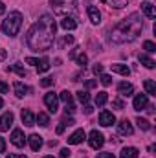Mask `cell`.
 <instances>
[{"mask_svg":"<svg viewBox=\"0 0 156 158\" xmlns=\"http://www.w3.org/2000/svg\"><path fill=\"white\" fill-rule=\"evenodd\" d=\"M2 107H4V101H2V98H0V109H2Z\"/></svg>","mask_w":156,"mask_h":158,"instance_id":"f5cc1de1","label":"cell"},{"mask_svg":"<svg viewBox=\"0 0 156 158\" xmlns=\"http://www.w3.org/2000/svg\"><path fill=\"white\" fill-rule=\"evenodd\" d=\"M35 121H39L40 127H48V125H50V118H48L46 112H39V114L35 116Z\"/></svg>","mask_w":156,"mask_h":158,"instance_id":"d4e9b609","label":"cell"},{"mask_svg":"<svg viewBox=\"0 0 156 158\" xmlns=\"http://www.w3.org/2000/svg\"><path fill=\"white\" fill-rule=\"evenodd\" d=\"M28 143H30L31 151H39L40 147H42V136H39V134H30Z\"/></svg>","mask_w":156,"mask_h":158,"instance_id":"9a60e30c","label":"cell"},{"mask_svg":"<svg viewBox=\"0 0 156 158\" xmlns=\"http://www.w3.org/2000/svg\"><path fill=\"white\" fill-rule=\"evenodd\" d=\"M7 92H9V85L0 81V94H7Z\"/></svg>","mask_w":156,"mask_h":158,"instance_id":"8d00e7d4","label":"cell"},{"mask_svg":"<svg viewBox=\"0 0 156 158\" xmlns=\"http://www.w3.org/2000/svg\"><path fill=\"white\" fill-rule=\"evenodd\" d=\"M142 11H143V13H145V17H149V19H154V17H156L154 6H153L151 2H147V0L142 4Z\"/></svg>","mask_w":156,"mask_h":158,"instance_id":"ffe728a7","label":"cell"},{"mask_svg":"<svg viewBox=\"0 0 156 158\" xmlns=\"http://www.w3.org/2000/svg\"><path fill=\"white\" fill-rule=\"evenodd\" d=\"M4 13H6V4L0 2V15H4Z\"/></svg>","mask_w":156,"mask_h":158,"instance_id":"816d5d0a","label":"cell"},{"mask_svg":"<svg viewBox=\"0 0 156 158\" xmlns=\"http://www.w3.org/2000/svg\"><path fill=\"white\" fill-rule=\"evenodd\" d=\"M72 42H74V35H66L64 39H63L61 42H59V46H61V48H64L66 44H72Z\"/></svg>","mask_w":156,"mask_h":158,"instance_id":"e575fe53","label":"cell"},{"mask_svg":"<svg viewBox=\"0 0 156 158\" xmlns=\"http://www.w3.org/2000/svg\"><path fill=\"white\" fill-rule=\"evenodd\" d=\"M44 158H53V156H44Z\"/></svg>","mask_w":156,"mask_h":158,"instance_id":"db71d44e","label":"cell"},{"mask_svg":"<svg viewBox=\"0 0 156 158\" xmlns=\"http://www.w3.org/2000/svg\"><path fill=\"white\" fill-rule=\"evenodd\" d=\"M6 55H7V52H6V50H0V61H4Z\"/></svg>","mask_w":156,"mask_h":158,"instance_id":"f907efd6","label":"cell"},{"mask_svg":"<svg viewBox=\"0 0 156 158\" xmlns=\"http://www.w3.org/2000/svg\"><path fill=\"white\" fill-rule=\"evenodd\" d=\"M76 61H77V64H81V66H84V64L88 63V57H86L84 53H81V55H76Z\"/></svg>","mask_w":156,"mask_h":158,"instance_id":"836d02e7","label":"cell"},{"mask_svg":"<svg viewBox=\"0 0 156 158\" xmlns=\"http://www.w3.org/2000/svg\"><path fill=\"white\" fill-rule=\"evenodd\" d=\"M143 86H145V92H147V94H151V96H156V83L153 81V79H145Z\"/></svg>","mask_w":156,"mask_h":158,"instance_id":"cb8c5ba5","label":"cell"},{"mask_svg":"<svg viewBox=\"0 0 156 158\" xmlns=\"http://www.w3.org/2000/svg\"><path fill=\"white\" fill-rule=\"evenodd\" d=\"M92 70H94V74H96V76H101V74H103V64H94V68H92Z\"/></svg>","mask_w":156,"mask_h":158,"instance_id":"f35d334b","label":"cell"},{"mask_svg":"<svg viewBox=\"0 0 156 158\" xmlns=\"http://www.w3.org/2000/svg\"><path fill=\"white\" fill-rule=\"evenodd\" d=\"M136 123H138V127H140L142 131H149V129H151L149 119H145V118H138V119H136Z\"/></svg>","mask_w":156,"mask_h":158,"instance_id":"f1b7e54d","label":"cell"},{"mask_svg":"<svg viewBox=\"0 0 156 158\" xmlns=\"http://www.w3.org/2000/svg\"><path fill=\"white\" fill-rule=\"evenodd\" d=\"M140 151L136 147H125L121 153H119V158H138Z\"/></svg>","mask_w":156,"mask_h":158,"instance_id":"44dd1931","label":"cell"},{"mask_svg":"<svg viewBox=\"0 0 156 158\" xmlns=\"http://www.w3.org/2000/svg\"><path fill=\"white\" fill-rule=\"evenodd\" d=\"M7 72H17L20 77H26V70H24L18 63H17V64H13V66H9V68H7Z\"/></svg>","mask_w":156,"mask_h":158,"instance_id":"83f0119b","label":"cell"},{"mask_svg":"<svg viewBox=\"0 0 156 158\" xmlns=\"http://www.w3.org/2000/svg\"><path fill=\"white\" fill-rule=\"evenodd\" d=\"M97 158H116V156H114L112 153H99V155H97Z\"/></svg>","mask_w":156,"mask_h":158,"instance_id":"f6af8a7d","label":"cell"},{"mask_svg":"<svg viewBox=\"0 0 156 158\" xmlns=\"http://www.w3.org/2000/svg\"><path fill=\"white\" fill-rule=\"evenodd\" d=\"M13 88H15V94H17L18 98H24V96L30 92V86H26V85L20 83V81H15V83H13Z\"/></svg>","mask_w":156,"mask_h":158,"instance_id":"ac0fdd59","label":"cell"},{"mask_svg":"<svg viewBox=\"0 0 156 158\" xmlns=\"http://www.w3.org/2000/svg\"><path fill=\"white\" fill-rule=\"evenodd\" d=\"M64 127H70V125H74L76 121H74V118H63V121H61Z\"/></svg>","mask_w":156,"mask_h":158,"instance_id":"ab89813d","label":"cell"},{"mask_svg":"<svg viewBox=\"0 0 156 158\" xmlns=\"http://www.w3.org/2000/svg\"><path fill=\"white\" fill-rule=\"evenodd\" d=\"M77 99L81 101V103H88L90 96H88V92H84V90H79V92H77Z\"/></svg>","mask_w":156,"mask_h":158,"instance_id":"1f68e13d","label":"cell"},{"mask_svg":"<svg viewBox=\"0 0 156 158\" xmlns=\"http://www.w3.org/2000/svg\"><path fill=\"white\" fill-rule=\"evenodd\" d=\"M86 2H90V0H86Z\"/></svg>","mask_w":156,"mask_h":158,"instance_id":"11a10c76","label":"cell"},{"mask_svg":"<svg viewBox=\"0 0 156 158\" xmlns=\"http://www.w3.org/2000/svg\"><path fill=\"white\" fill-rule=\"evenodd\" d=\"M20 28H22V15L18 11H11L6 17V20L2 22V31L9 37H17Z\"/></svg>","mask_w":156,"mask_h":158,"instance_id":"3957f363","label":"cell"},{"mask_svg":"<svg viewBox=\"0 0 156 158\" xmlns=\"http://www.w3.org/2000/svg\"><path fill=\"white\" fill-rule=\"evenodd\" d=\"M143 30V19L140 13H132L127 19H123L119 24H116L110 31V40L114 44H125L132 42Z\"/></svg>","mask_w":156,"mask_h":158,"instance_id":"7a4b0ae2","label":"cell"},{"mask_svg":"<svg viewBox=\"0 0 156 158\" xmlns=\"http://www.w3.org/2000/svg\"><path fill=\"white\" fill-rule=\"evenodd\" d=\"M20 118H22V123L26 125V127H33L35 125V114L31 112V110H22V114H20Z\"/></svg>","mask_w":156,"mask_h":158,"instance_id":"5bb4252c","label":"cell"},{"mask_svg":"<svg viewBox=\"0 0 156 158\" xmlns=\"http://www.w3.org/2000/svg\"><path fill=\"white\" fill-rule=\"evenodd\" d=\"M114 123H116V116H114L112 112L103 110V112L99 114V125H103V127H110V125H114Z\"/></svg>","mask_w":156,"mask_h":158,"instance_id":"9c48e42d","label":"cell"},{"mask_svg":"<svg viewBox=\"0 0 156 158\" xmlns=\"http://www.w3.org/2000/svg\"><path fill=\"white\" fill-rule=\"evenodd\" d=\"M55 83V79L53 77H44V79H40V86H51Z\"/></svg>","mask_w":156,"mask_h":158,"instance_id":"d590c367","label":"cell"},{"mask_svg":"<svg viewBox=\"0 0 156 158\" xmlns=\"http://www.w3.org/2000/svg\"><path fill=\"white\" fill-rule=\"evenodd\" d=\"M63 132H64V125H63V123H61V125H59V127H57V134H63Z\"/></svg>","mask_w":156,"mask_h":158,"instance_id":"681fc988","label":"cell"},{"mask_svg":"<svg viewBox=\"0 0 156 158\" xmlns=\"http://www.w3.org/2000/svg\"><path fill=\"white\" fill-rule=\"evenodd\" d=\"M107 101H109V94H107L105 90H103V92H97V94H96V105H97V107H103V105H105Z\"/></svg>","mask_w":156,"mask_h":158,"instance_id":"603a6c76","label":"cell"},{"mask_svg":"<svg viewBox=\"0 0 156 158\" xmlns=\"http://www.w3.org/2000/svg\"><path fill=\"white\" fill-rule=\"evenodd\" d=\"M11 143L15 147H24L26 145V136H24V132L20 129H13V132H11Z\"/></svg>","mask_w":156,"mask_h":158,"instance_id":"52a82bcc","label":"cell"},{"mask_svg":"<svg viewBox=\"0 0 156 158\" xmlns=\"http://www.w3.org/2000/svg\"><path fill=\"white\" fill-rule=\"evenodd\" d=\"M50 6L53 7L55 13H61V15H64L66 11H76L74 0H50Z\"/></svg>","mask_w":156,"mask_h":158,"instance_id":"277c9868","label":"cell"},{"mask_svg":"<svg viewBox=\"0 0 156 158\" xmlns=\"http://www.w3.org/2000/svg\"><path fill=\"white\" fill-rule=\"evenodd\" d=\"M112 105L116 107L117 110H123V109H125V105H123V101H121V99H114V101H112Z\"/></svg>","mask_w":156,"mask_h":158,"instance_id":"74e56055","label":"cell"},{"mask_svg":"<svg viewBox=\"0 0 156 158\" xmlns=\"http://www.w3.org/2000/svg\"><path fill=\"white\" fill-rule=\"evenodd\" d=\"M112 66V72H116V74H119V76H129L130 74V70H129V66L127 64H121V63H116V64H110Z\"/></svg>","mask_w":156,"mask_h":158,"instance_id":"7402d4cb","label":"cell"},{"mask_svg":"<svg viewBox=\"0 0 156 158\" xmlns=\"http://www.w3.org/2000/svg\"><path fill=\"white\" fill-rule=\"evenodd\" d=\"M117 132H119L121 136H132V132H134L132 123H130L129 119H121V121L117 123Z\"/></svg>","mask_w":156,"mask_h":158,"instance_id":"ba28073f","label":"cell"},{"mask_svg":"<svg viewBox=\"0 0 156 158\" xmlns=\"http://www.w3.org/2000/svg\"><path fill=\"white\" fill-rule=\"evenodd\" d=\"M138 61H140L145 68H149V70H153V68L156 66V63L149 57V55H145V53H140V55H138Z\"/></svg>","mask_w":156,"mask_h":158,"instance_id":"d6986e66","label":"cell"},{"mask_svg":"<svg viewBox=\"0 0 156 158\" xmlns=\"http://www.w3.org/2000/svg\"><path fill=\"white\" fill-rule=\"evenodd\" d=\"M64 110H66V114H68V112L72 114V112L76 110V105H74V103H70V105H66V109H64Z\"/></svg>","mask_w":156,"mask_h":158,"instance_id":"bcb514c9","label":"cell"},{"mask_svg":"<svg viewBox=\"0 0 156 158\" xmlns=\"http://www.w3.org/2000/svg\"><path fill=\"white\" fill-rule=\"evenodd\" d=\"M117 92H119V96L129 98V96H132V94H134V86H132L130 83L123 81V83H119V85H117Z\"/></svg>","mask_w":156,"mask_h":158,"instance_id":"8fae6325","label":"cell"},{"mask_svg":"<svg viewBox=\"0 0 156 158\" xmlns=\"http://www.w3.org/2000/svg\"><path fill=\"white\" fill-rule=\"evenodd\" d=\"M143 50H147V53H154L156 44L153 42V40H145V42H143Z\"/></svg>","mask_w":156,"mask_h":158,"instance_id":"4dcf8cb0","label":"cell"},{"mask_svg":"<svg viewBox=\"0 0 156 158\" xmlns=\"http://www.w3.org/2000/svg\"><path fill=\"white\" fill-rule=\"evenodd\" d=\"M84 138H86L84 131H83V129H77L74 134H70V136H68V143H72V145H77V143H81Z\"/></svg>","mask_w":156,"mask_h":158,"instance_id":"4fadbf2b","label":"cell"},{"mask_svg":"<svg viewBox=\"0 0 156 158\" xmlns=\"http://www.w3.org/2000/svg\"><path fill=\"white\" fill-rule=\"evenodd\" d=\"M88 17H90V22H92V24H99V22H101V13H99V9L94 7V6H88Z\"/></svg>","mask_w":156,"mask_h":158,"instance_id":"e0dca14e","label":"cell"},{"mask_svg":"<svg viewBox=\"0 0 156 158\" xmlns=\"http://www.w3.org/2000/svg\"><path fill=\"white\" fill-rule=\"evenodd\" d=\"M26 63H28V64H33V66H37V64H39V59H33V57H26Z\"/></svg>","mask_w":156,"mask_h":158,"instance_id":"60d3db41","label":"cell"},{"mask_svg":"<svg viewBox=\"0 0 156 158\" xmlns=\"http://www.w3.org/2000/svg\"><path fill=\"white\" fill-rule=\"evenodd\" d=\"M96 85H97V81H96V79H88V81H86V88H94Z\"/></svg>","mask_w":156,"mask_h":158,"instance_id":"7bdbcfd3","label":"cell"},{"mask_svg":"<svg viewBox=\"0 0 156 158\" xmlns=\"http://www.w3.org/2000/svg\"><path fill=\"white\" fill-rule=\"evenodd\" d=\"M68 156H70V149H66V147L61 149V158H68Z\"/></svg>","mask_w":156,"mask_h":158,"instance_id":"ee69618b","label":"cell"},{"mask_svg":"<svg viewBox=\"0 0 156 158\" xmlns=\"http://www.w3.org/2000/svg\"><path fill=\"white\" fill-rule=\"evenodd\" d=\"M92 110H94V109H92V105L84 103V107H83V112H84V114H92Z\"/></svg>","mask_w":156,"mask_h":158,"instance_id":"b9f144b4","label":"cell"},{"mask_svg":"<svg viewBox=\"0 0 156 158\" xmlns=\"http://www.w3.org/2000/svg\"><path fill=\"white\" fill-rule=\"evenodd\" d=\"M149 105V99H147V94H138L136 98H134V103H132V107H134V110H143L145 107Z\"/></svg>","mask_w":156,"mask_h":158,"instance_id":"30bf717a","label":"cell"},{"mask_svg":"<svg viewBox=\"0 0 156 158\" xmlns=\"http://www.w3.org/2000/svg\"><path fill=\"white\" fill-rule=\"evenodd\" d=\"M7 158H26V155H15V153H11V155H7Z\"/></svg>","mask_w":156,"mask_h":158,"instance_id":"c3c4849f","label":"cell"},{"mask_svg":"<svg viewBox=\"0 0 156 158\" xmlns=\"http://www.w3.org/2000/svg\"><path fill=\"white\" fill-rule=\"evenodd\" d=\"M99 81H101V85H103V86H110V85H112V77H110V76H107V74H101Z\"/></svg>","mask_w":156,"mask_h":158,"instance_id":"d6a6232c","label":"cell"},{"mask_svg":"<svg viewBox=\"0 0 156 158\" xmlns=\"http://www.w3.org/2000/svg\"><path fill=\"white\" fill-rule=\"evenodd\" d=\"M88 143H90V147L92 149H101L103 147V143H105V136L99 132V131H92L90 134H88Z\"/></svg>","mask_w":156,"mask_h":158,"instance_id":"8992f818","label":"cell"},{"mask_svg":"<svg viewBox=\"0 0 156 158\" xmlns=\"http://www.w3.org/2000/svg\"><path fill=\"white\" fill-rule=\"evenodd\" d=\"M53 40H55V22H53V17H50V15H42L30 28V31L26 35V44L33 52L50 50Z\"/></svg>","mask_w":156,"mask_h":158,"instance_id":"6da1fadb","label":"cell"},{"mask_svg":"<svg viewBox=\"0 0 156 158\" xmlns=\"http://www.w3.org/2000/svg\"><path fill=\"white\" fill-rule=\"evenodd\" d=\"M44 105L48 107V110H50L51 114H55L57 109H59V96H57L55 92H48V94L44 96Z\"/></svg>","mask_w":156,"mask_h":158,"instance_id":"5b68a950","label":"cell"},{"mask_svg":"<svg viewBox=\"0 0 156 158\" xmlns=\"http://www.w3.org/2000/svg\"><path fill=\"white\" fill-rule=\"evenodd\" d=\"M61 28H63V30H66V31H72V30H76V28H77V20H76V19H72V17H64V19L61 20Z\"/></svg>","mask_w":156,"mask_h":158,"instance_id":"2e32d148","label":"cell"},{"mask_svg":"<svg viewBox=\"0 0 156 158\" xmlns=\"http://www.w3.org/2000/svg\"><path fill=\"white\" fill-rule=\"evenodd\" d=\"M37 70H39V72H48V70H50V59H48V57L40 59L39 64H37Z\"/></svg>","mask_w":156,"mask_h":158,"instance_id":"4316f807","label":"cell"},{"mask_svg":"<svg viewBox=\"0 0 156 158\" xmlns=\"http://www.w3.org/2000/svg\"><path fill=\"white\" fill-rule=\"evenodd\" d=\"M6 151V142H4V138L0 136V153H4Z\"/></svg>","mask_w":156,"mask_h":158,"instance_id":"7dc6e473","label":"cell"},{"mask_svg":"<svg viewBox=\"0 0 156 158\" xmlns=\"http://www.w3.org/2000/svg\"><path fill=\"white\" fill-rule=\"evenodd\" d=\"M11 123H13V114H11V112H6V114H2V116H0V131H2V132L9 131Z\"/></svg>","mask_w":156,"mask_h":158,"instance_id":"7c38bea8","label":"cell"},{"mask_svg":"<svg viewBox=\"0 0 156 158\" xmlns=\"http://www.w3.org/2000/svg\"><path fill=\"white\" fill-rule=\"evenodd\" d=\"M103 2H109L112 7H116V9H121V7H125L127 6V0H103Z\"/></svg>","mask_w":156,"mask_h":158,"instance_id":"f546056e","label":"cell"},{"mask_svg":"<svg viewBox=\"0 0 156 158\" xmlns=\"http://www.w3.org/2000/svg\"><path fill=\"white\" fill-rule=\"evenodd\" d=\"M59 99H61L64 105H70V103H74V101H72V94H70L68 90H63V92L59 94Z\"/></svg>","mask_w":156,"mask_h":158,"instance_id":"484cf974","label":"cell"}]
</instances>
